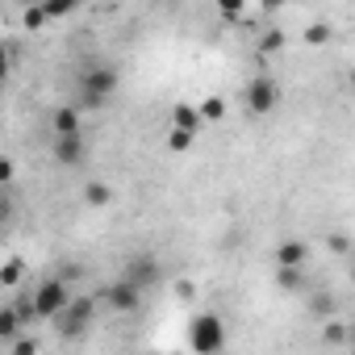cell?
<instances>
[{"mask_svg": "<svg viewBox=\"0 0 355 355\" xmlns=\"http://www.w3.org/2000/svg\"><path fill=\"white\" fill-rule=\"evenodd\" d=\"M117 88H121V71H117L113 63H92V67L80 76V105H84V109H101Z\"/></svg>", "mask_w": 355, "mask_h": 355, "instance_id": "obj_1", "label": "cell"}, {"mask_svg": "<svg viewBox=\"0 0 355 355\" xmlns=\"http://www.w3.org/2000/svg\"><path fill=\"white\" fill-rule=\"evenodd\" d=\"M30 297H34V313H38V322H55V318L63 313V305L71 301V284L59 280V276H46V280H38V284L30 288Z\"/></svg>", "mask_w": 355, "mask_h": 355, "instance_id": "obj_2", "label": "cell"}, {"mask_svg": "<svg viewBox=\"0 0 355 355\" xmlns=\"http://www.w3.org/2000/svg\"><path fill=\"white\" fill-rule=\"evenodd\" d=\"M92 318H96V297L92 293H80V297L71 293V301L63 305V313L55 318V326H59L63 338H80V334H88Z\"/></svg>", "mask_w": 355, "mask_h": 355, "instance_id": "obj_3", "label": "cell"}, {"mask_svg": "<svg viewBox=\"0 0 355 355\" xmlns=\"http://www.w3.org/2000/svg\"><path fill=\"white\" fill-rule=\"evenodd\" d=\"M189 347H193L197 355L222 351V347H226V322H222V313H197V318L189 322Z\"/></svg>", "mask_w": 355, "mask_h": 355, "instance_id": "obj_4", "label": "cell"}, {"mask_svg": "<svg viewBox=\"0 0 355 355\" xmlns=\"http://www.w3.org/2000/svg\"><path fill=\"white\" fill-rule=\"evenodd\" d=\"M243 105H247L251 117H268V113L280 105V88H276V80H272V76H251L247 88H243Z\"/></svg>", "mask_w": 355, "mask_h": 355, "instance_id": "obj_5", "label": "cell"}, {"mask_svg": "<svg viewBox=\"0 0 355 355\" xmlns=\"http://www.w3.org/2000/svg\"><path fill=\"white\" fill-rule=\"evenodd\" d=\"M121 280H130L138 293H146V288L163 284V263H159L150 251H138V255H130V259L121 263Z\"/></svg>", "mask_w": 355, "mask_h": 355, "instance_id": "obj_6", "label": "cell"}, {"mask_svg": "<svg viewBox=\"0 0 355 355\" xmlns=\"http://www.w3.org/2000/svg\"><path fill=\"white\" fill-rule=\"evenodd\" d=\"M51 155H55V163H59V167H80V163H84V155H88V138H84V130L55 134Z\"/></svg>", "mask_w": 355, "mask_h": 355, "instance_id": "obj_7", "label": "cell"}, {"mask_svg": "<svg viewBox=\"0 0 355 355\" xmlns=\"http://www.w3.org/2000/svg\"><path fill=\"white\" fill-rule=\"evenodd\" d=\"M101 301H105L113 313H134V309L142 305V293H138L130 280H121V276H117L113 284H105V288H101Z\"/></svg>", "mask_w": 355, "mask_h": 355, "instance_id": "obj_8", "label": "cell"}, {"mask_svg": "<svg viewBox=\"0 0 355 355\" xmlns=\"http://www.w3.org/2000/svg\"><path fill=\"white\" fill-rule=\"evenodd\" d=\"M305 259H309V247L301 239H284L276 247V268H305Z\"/></svg>", "mask_w": 355, "mask_h": 355, "instance_id": "obj_9", "label": "cell"}, {"mask_svg": "<svg viewBox=\"0 0 355 355\" xmlns=\"http://www.w3.org/2000/svg\"><path fill=\"white\" fill-rule=\"evenodd\" d=\"M51 130H55V134L84 130V117H80V109H76V105H59V109L51 113Z\"/></svg>", "mask_w": 355, "mask_h": 355, "instance_id": "obj_10", "label": "cell"}, {"mask_svg": "<svg viewBox=\"0 0 355 355\" xmlns=\"http://www.w3.org/2000/svg\"><path fill=\"white\" fill-rule=\"evenodd\" d=\"M171 125H175V130H189V134H197V130H201L205 121H201L197 105H184V101H180V105L171 109Z\"/></svg>", "mask_w": 355, "mask_h": 355, "instance_id": "obj_11", "label": "cell"}, {"mask_svg": "<svg viewBox=\"0 0 355 355\" xmlns=\"http://www.w3.org/2000/svg\"><path fill=\"white\" fill-rule=\"evenodd\" d=\"M276 288L280 293H305V268H276Z\"/></svg>", "mask_w": 355, "mask_h": 355, "instance_id": "obj_12", "label": "cell"}, {"mask_svg": "<svg viewBox=\"0 0 355 355\" xmlns=\"http://www.w3.org/2000/svg\"><path fill=\"white\" fill-rule=\"evenodd\" d=\"M113 201V189L105 184V180H88L84 184V205H92V209H105Z\"/></svg>", "mask_w": 355, "mask_h": 355, "instance_id": "obj_13", "label": "cell"}, {"mask_svg": "<svg viewBox=\"0 0 355 355\" xmlns=\"http://www.w3.org/2000/svg\"><path fill=\"white\" fill-rule=\"evenodd\" d=\"M21 276H26V263H21V255H13V259H5V263H0V288H17V284H21Z\"/></svg>", "mask_w": 355, "mask_h": 355, "instance_id": "obj_14", "label": "cell"}, {"mask_svg": "<svg viewBox=\"0 0 355 355\" xmlns=\"http://www.w3.org/2000/svg\"><path fill=\"white\" fill-rule=\"evenodd\" d=\"M322 343L343 347V343H351V330H347L343 322H334V318H322Z\"/></svg>", "mask_w": 355, "mask_h": 355, "instance_id": "obj_15", "label": "cell"}, {"mask_svg": "<svg viewBox=\"0 0 355 355\" xmlns=\"http://www.w3.org/2000/svg\"><path fill=\"white\" fill-rule=\"evenodd\" d=\"M80 5L84 0H42V13H46V21H59V17H71Z\"/></svg>", "mask_w": 355, "mask_h": 355, "instance_id": "obj_16", "label": "cell"}, {"mask_svg": "<svg viewBox=\"0 0 355 355\" xmlns=\"http://www.w3.org/2000/svg\"><path fill=\"white\" fill-rule=\"evenodd\" d=\"M17 330H21V318L13 313V305H0V343H13Z\"/></svg>", "mask_w": 355, "mask_h": 355, "instance_id": "obj_17", "label": "cell"}, {"mask_svg": "<svg viewBox=\"0 0 355 355\" xmlns=\"http://www.w3.org/2000/svg\"><path fill=\"white\" fill-rule=\"evenodd\" d=\"M309 309H313L318 318H334V313H338V297H334V293H313V297H309Z\"/></svg>", "mask_w": 355, "mask_h": 355, "instance_id": "obj_18", "label": "cell"}, {"mask_svg": "<svg viewBox=\"0 0 355 355\" xmlns=\"http://www.w3.org/2000/svg\"><path fill=\"white\" fill-rule=\"evenodd\" d=\"M197 113H201V121H226V101L222 96H209V101L197 105Z\"/></svg>", "mask_w": 355, "mask_h": 355, "instance_id": "obj_19", "label": "cell"}, {"mask_svg": "<svg viewBox=\"0 0 355 355\" xmlns=\"http://www.w3.org/2000/svg\"><path fill=\"white\" fill-rule=\"evenodd\" d=\"M13 313L21 318V326H30V322H38V313H34V297H30V288H26L21 297H13Z\"/></svg>", "mask_w": 355, "mask_h": 355, "instance_id": "obj_20", "label": "cell"}, {"mask_svg": "<svg viewBox=\"0 0 355 355\" xmlns=\"http://www.w3.org/2000/svg\"><path fill=\"white\" fill-rule=\"evenodd\" d=\"M193 138H197V134H189V130H175V125H171V134H167V150L184 155V150H193Z\"/></svg>", "mask_w": 355, "mask_h": 355, "instance_id": "obj_21", "label": "cell"}, {"mask_svg": "<svg viewBox=\"0 0 355 355\" xmlns=\"http://www.w3.org/2000/svg\"><path fill=\"white\" fill-rule=\"evenodd\" d=\"M218 5V13L226 17V21H239L243 13H247V0H214Z\"/></svg>", "mask_w": 355, "mask_h": 355, "instance_id": "obj_22", "label": "cell"}, {"mask_svg": "<svg viewBox=\"0 0 355 355\" xmlns=\"http://www.w3.org/2000/svg\"><path fill=\"white\" fill-rule=\"evenodd\" d=\"M21 26H26L30 34H38V30L46 26V13H42V5H26V17H21Z\"/></svg>", "mask_w": 355, "mask_h": 355, "instance_id": "obj_23", "label": "cell"}, {"mask_svg": "<svg viewBox=\"0 0 355 355\" xmlns=\"http://www.w3.org/2000/svg\"><path fill=\"white\" fill-rule=\"evenodd\" d=\"M13 214H17L13 189H0V226H5V222H13Z\"/></svg>", "mask_w": 355, "mask_h": 355, "instance_id": "obj_24", "label": "cell"}, {"mask_svg": "<svg viewBox=\"0 0 355 355\" xmlns=\"http://www.w3.org/2000/svg\"><path fill=\"white\" fill-rule=\"evenodd\" d=\"M13 180H17V163L9 155H0V189H13Z\"/></svg>", "mask_w": 355, "mask_h": 355, "instance_id": "obj_25", "label": "cell"}, {"mask_svg": "<svg viewBox=\"0 0 355 355\" xmlns=\"http://www.w3.org/2000/svg\"><path fill=\"white\" fill-rule=\"evenodd\" d=\"M305 42H309V46H326V42H330V26H318V21L305 26Z\"/></svg>", "mask_w": 355, "mask_h": 355, "instance_id": "obj_26", "label": "cell"}, {"mask_svg": "<svg viewBox=\"0 0 355 355\" xmlns=\"http://www.w3.org/2000/svg\"><path fill=\"white\" fill-rule=\"evenodd\" d=\"M280 46H284V34H280V30H268V34L259 38V55H276Z\"/></svg>", "mask_w": 355, "mask_h": 355, "instance_id": "obj_27", "label": "cell"}, {"mask_svg": "<svg viewBox=\"0 0 355 355\" xmlns=\"http://www.w3.org/2000/svg\"><path fill=\"white\" fill-rule=\"evenodd\" d=\"M326 247H330L334 255H351V239H347V234H330V239H326Z\"/></svg>", "mask_w": 355, "mask_h": 355, "instance_id": "obj_28", "label": "cell"}, {"mask_svg": "<svg viewBox=\"0 0 355 355\" xmlns=\"http://www.w3.org/2000/svg\"><path fill=\"white\" fill-rule=\"evenodd\" d=\"M197 297V284L193 280H175V301H193Z\"/></svg>", "mask_w": 355, "mask_h": 355, "instance_id": "obj_29", "label": "cell"}, {"mask_svg": "<svg viewBox=\"0 0 355 355\" xmlns=\"http://www.w3.org/2000/svg\"><path fill=\"white\" fill-rule=\"evenodd\" d=\"M5 76H9V46L0 38V84H5Z\"/></svg>", "mask_w": 355, "mask_h": 355, "instance_id": "obj_30", "label": "cell"}, {"mask_svg": "<svg viewBox=\"0 0 355 355\" xmlns=\"http://www.w3.org/2000/svg\"><path fill=\"white\" fill-rule=\"evenodd\" d=\"M259 5H263V13H280V9L288 5V0H259Z\"/></svg>", "mask_w": 355, "mask_h": 355, "instance_id": "obj_31", "label": "cell"}, {"mask_svg": "<svg viewBox=\"0 0 355 355\" xmlns=\"http://www.w3.org/2000/svg\"><path fill=\"white\" fill-rule=\"evenodd\" d=\"M26 5H42V0H26Z\"/></svg>", "mask_w": 355, "mask_h": 355, "instance_id": "obj_32", "label": "cell"}, {"mask_svg": "<svg viewBox=\"0 0 355 355\" xmlns=\"http://www.w3.org/2000/svg\"><path fill=\"white\" fill-rule=\"evenodd\" d=\"M0 113H5V109H0Z\"/></svg>", "mask_w": 355, "mask_h": 355, "instance_id": "obj_33", "label": "cell"}]
</instances>
